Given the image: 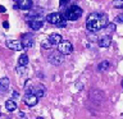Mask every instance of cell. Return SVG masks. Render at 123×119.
I'll return each instance as SVG.
<instances>
[{
    "label": "cell",
    "instance_id": "27",
    "mask_svg": "<svg viewBox=\"0 0 123 119\" xmlns=\"http://www.w3.org/2000/svg\"><path fill=\"white\" fill-rule=\"evenodd\" d=\"M4 12H5V8H4V6H1V5H0V13H4Z\"/></svg>",
    "mask_w": 123,
    "mask_h": 119
},
{
    "label": "cell",
    "instance_id": "8",
    "mask_svg": "<svg viewBox=\"0 0 123 119\" xmlns=\"http://www.w3.org/2000/svg\"><path fill=\"white\" fill-rule=\"evenodd\" d=\"M23 102H25L27 106H35V105H37V102H38V97H36V96L32 95V94H26L25 99H23Z\"/></svg>",
    "mask_w": 123,
    "mask_h": 119
},
{
    "label": "cell",
    "instance_id": "23",
    "mask_svg": "<svg viewBox=\"0 0 123 119\" xmlns=\"http://www.w3.org/2000/svg\"><path fill=\"white\" fill-rule=\"evenodd\" d=\"M3 27H4L5 30H8V28H9V23H8L6 21H5V22H3Z\"/></svg>",
    "mask_w": 123,
    "mask_h": 119
},
{
    "label": "cell",
    "instance_id": "21",
    "mask_svg": "<svg viewBox=\"0 0 123 119\" xmlns=\"http://www.w3.org/2000/svg\"><path fill=\"white\" fill-rule=\"evenodd\" d=\"M17 72L19 73V74H25V73H26V67H19V65H18Z\"/></svg>",
    "mask_w": 123,
    "mask_h": 119
},
{
    "label": "cell",
    "instance_id": "25",
    "mask_svg": "<svg viewBox=\"0 0 123 119\" xmlns=\"http://www.w3.org/2000/svg\"><path fill=\"white\" fill-rule=\"evenodd\" d=\"M13 97H14V99H17V97H19V94H18L17 91H14V92H13Z\"/></svg>",
    "mask_w": 123,
    "mask_h": 119
},
{
    "label": "cell",
    "instance_id": "10",
    "mask_svg": "<svg viewBox=\"0 0 123 119\" xmlns=\"http://www.w3.org/2000/svg\"><path fill=\"white\" fill-rule=\"evenodd\" d=\"M21 42H22V45H23V49H30V48H32V46H33L32 35H30V33L23 35V41H21Z\"/></svg>",
    "mask_w": 123,
    "mask_h": 119
},
{
    "label": "cell",
    "instance_id": "3",
    "mask_svg": "<svg viewBox=\"0 0 123 119\" xmlns=\"http://www.w3.org/2000/svg\"><path fill=\"white\" fill-rule=\"evenodd\" d=\"M45 91H46V88H45V86H42V84H40V83H30L28 86L26 87V92L27 94H32V95H35L36 97H44L45 96Z\"/></svg>",
    "mask_w": 123,
    "mask_h": 119
},
{
    "label": "cell",
    "instance_id": "11",
    "mask_svg": "<svg viewBox=\"0 0 123 119\" xmlns=\"http://www.w3.org/2000/svg\"><path fill=\"white\" fill-rule=\"evenodd\" d=\"M9 84H10V81L8 77H4V78L0 79V95L6 94L8 90H9Z\"/></svg>",
    "mask_w": 123,
    "mask_h": 119
},
{
    "label": "cell",
    "instance_id": "18",
    "mask_svg": "<svg viewBox=\"0 0 123 119\" xmlns=\"http://www.w3.org/2000/svg\"><path fill=\"white\" fill-rule=\"evenodd\" d=\"M105 28H106V31H108V33L114 32V31H115V23H108Z\"/></svg>",
    "mask_w": 123,
    "mask_h": 119
},
{
    "label": "cell",
    "instance_id": "28",
    "mask_svg": "<svg viewBox=\"0 0 123 119\" xmlns=\"http://www.w3.org/2000/svg\"><path fill=\"white\" fill-rule=\"evenodd\" d=\"M76 87H77V88H80V90H81V88H82L83 86H82L81 83H77V84H76Z\"/></svg>",
    "mask_w": 123,
    "mask_h": 119
},
{
    "label": "cell",
    "instance_id": "29",
    "mask_svg": "<svg viewBox=\"0 0 123 119\" xmlns=\"http://www.w3.org/2000/svg\"><path fill=\"white\" fill-rule=\"evenodd\" d=\"M36 119H44V118H42V117H38V118H36Z\"/></svg>",
    "mask_w": 123,
    "mask_h": 119
},
{
    "label": "cell",
    "instance_id": "17",
    "mask_svg": "<svg viewBox=\"0 0 123 119\" xmlns=\"http://www.w3.org/2000/svg\"><path fill=\"white\" fill-rule=\"evenodd\" d=\"M113 6L117 9H123V0H113Z\"/></svg>",
    "mask_w": 123,
    "mask_h": 119
},
{
    "label": "cell",
    "instance_id": "14",
    "mask_svg": "<svg viewBox=\"0 0 123 119\" xmlns=\"http://www.w3.org/2000/svg\"><path fill=\"white\" fill-rule=\"evenodd\" d=\"M17 102L14 101L13 99H10V100H6L5 101V109L8 110V111H15L17 110Z\"/></svg>",
    "mask_w": 123,
    "mask_h": 119
},
{
    "label": "cell",
    "instance_id": "13",
    "mask_svg": "<svg viewBox=\"0 0 123 119\" xmlns=\"http://www.w3.org/2000/svg\"><path fill=\"white\" fill-rule=\"evenodd\" d=\"M48 41L50 42L51 45H59L60 41H62V36L59 33H51L48 38Z\"/></svg>",
    "mask_w": 123,
    "mask_h": 119
},
{
    "label": "cell",
    "instance_id": "24",
    "mask_svg": "<svg viewBox=\"0 0 123 119\" xmlns=\"http://www.w3.org/2000/svg\"><path fill=\"white\" fill-rule=\"evenodd\" d=\"M18 115H19V118H26V114L23 113V111H19V113H18Z\"/></svg>",
    "mask_w": 123,
    "mask_h": 119
},
{
    "label": "cell",
    "instance_id": "19",
    "mask_svg": "<svg viewBox=\"0 0 123 119\" xmlns=\"http://www.w3.org/2000/svg\"><path fill=\"white\" fill-rule=\"evenodd\" d=\"M41 46H42V49H46V50H49L50 48H51V44L46 40V41H42L41 42Z\"/></svg>",
    "mask_w": 123,
    "mask_h": 119
},
{
    "label": "cell",
    "instance_id": "16",
    "mask_svg": "<svg viewBox=\"0 0 123 119\" xmlns=\"http://www.w3.org/2000/svg\"><path fill=\"white\" fill-rule=\"evenodd\" d=\"M109 61L108 60H104V61H101V63H100L99 65H98V69L99 71H106L108 68H109Z\"/></svg>",
    "mask_w": 123,
    "mask_h": 119
},
{
    "label": "cell",
    "instance_id": "2",
    "mask_svg": "<svg viewBox=\"0 0 123 119\" xmlns=\"http://www.w3.org/2000/svg\"><path fill=\"white\" fill-rule=\"evenodd\" d=\"M82 13H83V10L81 9L80 6L72 5V6H69L68 9L64 12L63 18L65 19V21H77V19L82 15Z\"/></svg>",
    "mask_w": 123,
    "mask_h": 119
},
{
    "label": "cell",
    "instance_id": "26",
    "mask_svg": "<svg viewBox=\"0 0 123 119\" xmlns=\"http://www.w3.org/2000/svg\"><path fill=\"white\" fill-rule=\"evenodd\" d=\"M17 4H21V3H25V1H27V0H14Z\"/></svg>",
    "mask_w": 123,
    "mask_h": 119
},
{
    "label": "cell",
    "instance_id": "22",
    "mask_svg": "<svg viewBox=\"0 0 123 119\" xmlns=\"http://www.w3.org/2000/svg\"><path fill=\"white\" fill-rule=\"evenodd\" d=\"M115 23H123V14H119L115 17Z\"/></svg>",
    "mask_w": 123,
    "mask_h": 119
},
{
    "label": "cell",
    "instance_id": "4",
    "mask_svg": "<svg viewBox=\"0 0 123 119\" xmlns=\"http://www.w3.org/2000/svg\"><path fill=\"white\" fill-rule=\"evenodd\" d=\"M58 51L60 54H63V55H69V54H72V51H73V46L69 41L62 40L60 44L58 45Z\"/></svg>",
    "mask_w": 123,
    "mask_h": 119
},
{
    "label": "cell",
    "instance_id": "30",
    "mask_svg": "<svg viewBox=\"0 0 123 119\" xmlns=\"http://www.w3.org/2000/svg\"><path fill=\"white\" fill-rule=\"evenodd\" d=\"M122 87H123V81H122Z\"/></svg>",
    "mask_w": 123,
    "mask_h": 119
},
{
    "label": "cell",
    "instance_id": "6",
    "mask_svg": "<svg viewBox=\"0 0 123 119\" xmlns=\"http://www.w3.org/2000/svg\"><path fill=\"white\" fill-rule=\"evenodd\" d=\"M48 59H49V61L53 65H59V64H62L64 61V55H63V54H60L59 51H54V53H51L49 55Z\"/></svg>",
    "mask_w": 123,
    "mask_h": 119
},
{
    "label": "cell",
    "instance_id": "1",
    "mask_svg": "<svg viewBox=\"0 0 123 119\" xmlns=\"http://www.w3.org/2000/svg\"><path fill=\"white\" fill-rule=\"evenodd\" d=\"M108 24V15L103 13H91L86 19V28L88 32L96 33L105 28Z\"/></svg>",
    "mask_w": 123,
    "mask_h": 119
},
{
    "label": "cell",
    "instance_id": "9",
    "mask_svg": "<svg viewBox=\"0 0 123 119\" xmlns=\"http://www.w3.org/2000/svg\"><path fill=\"white\" fill-rule=\"evenodd\" d=\"M6 46L12 50H15V51H21V50H23V45L21 41L18 40H8L6 41Z\"/></svg>",
    "mask_w": 123,
    "mask_h": 119
},
{
    "label": "cell",
    "instance_id": "12",
    "mask_svg": "<svg viewBox=\"0 0 123 119\" xmlns=\"http://www.w3.org/2000/svg\"><path fill=\"white\" fill-rule=\"evenodd\" d=\"M111 44V37L109 36V35H105V36L100 37L99 40V46L100 48H109Z\"/></svg>",
    "mask_w": 123,
    "mask_h": 119
},
{
    "label": "cell",
    "instance_id": "7",
    "mask_svg": "<svg viewBox=\"0 0 123 119\" xmlns=\"http://www.w3.org/2000/svg\"><path fill=\"white\" fill-rule=\"evenodd\" d=\"M46 22H49V23H51V24H58L60 21H63V15H62L60 13H50V14H48L46 15Z\"/></svg>",
    "mask_w": 123,
    "mask_h": 119
},
{
    "label": "cell",
    "instance_id": "15",
    "mask_svg": "<svg viewBox=\"0 0 123 119\" xmlns=\"http://www.w3.org/2000/svg\"><path fill=\"white\" fill-rule=\"evenodd\" d=\"M27 64H28V56H27V54H22L18 59V65L19 67H26Z\"/></svg>",
    "mask_w": 123,
    "mask_h": 119
},
{
    "label": "cell",
    "instance_id": "20",
    "mask_svg": "<svg viewBox=\"0 0 123 119\" xmlns=\"http://www.w3.org/2000/svg\"><path fill=\"white\" fill-rule=\"evenodd\" d=\"M65 26H67V21H65V19H63V21H60V22L56 24V27H59V28H64Z\"/></svg>",
    "mask_w": 123,
    "mask_h": 119
},
{
    "label": "cell",
    "instance_id": "5",
    "mask_svg": "<svg viewBox=\"0 0 123 119\" xmlns=\"http://www.w3.org/2000/svg\"><path fill=\"white\" fill-rule=\"evenodd\" d=\"M28 26L33 31H38V30L42 28V26H44V19L41 17H38V15H36V17H33L32 19H28Z\"/></svg>",
    "mask_w": 123,
    "mask_h": 119
}]
</instances>
